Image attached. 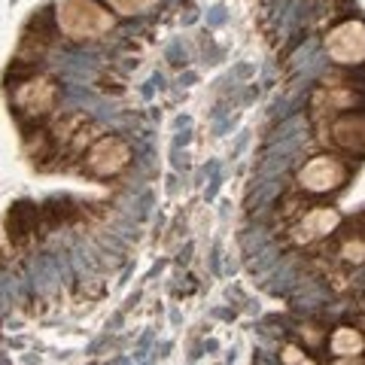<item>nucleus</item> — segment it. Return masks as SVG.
I'll list each match as a JSON object with an SVG mask.
<instances>
[{"instance_id": "1", "label": "nucleus", "mask_w": 365, "mask_h": 365, "mask_svg": "<svg viewBox=\"0 0 365 365\" xmlns=\"http://www.w3.org/2000/svg\"><path fill=\"white\" fill-rule=\"evenodd\" d=\"M61 34L73 40H98L113 31V16L95 0H61L55 9Z\"/></svg>"}, {"instance_id": "2", "label": "nucleus", "mask_w": 365, "mask_h": 365, "mask_svg": "<svg viewBox=\"0 0 365 365\" xmlns=\"http://www.w3.org/2000/svg\"><path fill=\"white\" fill-rule=\"evenodd\" d=\"M326 52L335 64H362L365 61V25L344 21L326 37Z\"/></svg>"}, {"instance_id": "3", "label": "nucleus", "mask_w": 365, "mask_h": 365, "mask_svg": "<svg viewBox=\"0 0 365 365\" xmlns=\"http://www.w3.org/2000/svg\"><path fill=\"white\" fill-rule=\"evenodd\" d=\"M344 180H347V168H344V162H341V158H335V155H317V158H311V162H307V165L299 170L302 189L317 192V195L338 189Z\"/></svg>"}, {"instance_id": "4", "label": "nucleus", "mask_w": 365, "mask_h": 365, "mask_svg": "<svg viewBox=\"0 0 365 365\" xmlns=\"http://www.w3.org/2000/svg\"><path fill=\"white\" fill-rule=\"evenodd\" d=\"M88 170L91 174H98V177H113V174H119V170L131 162V150H128V143L119 140V137H101V140L91 143V150H88Z\"/></svg>"}, {"instance_id": "5", "label": "nucleus", "mask_w": 365, "mask_h": 365, "mask_svg": "<svg viewBox=\"0 0 365 365\" xmlns=\"http://www.w3.org/2000/svg\"><path fill=\"white\" fill-rule=\"evenodd\" d=\"M16 104L21 113H28V116H46V113L55 110V104H58V88L46 76L28 79L25 86L16 88Z\"/></svg>"}, {"instance_id": "6", "label": "nucleus", "mask_w": 365, "mask_h": 365, "mask_svg": "<svg viewBox=\"0 0 365 365\" xmlns=\"http://www.w3.org/2000/svg\"><path fill=\"white\" fill-rule=\"evenodd\" d=\"M338 222H341V213L335 207H314L295 222L292 237H295V244H314L319 237L332 235L338 228Z\"/></svg>"}, {"instance_id": "7", "label": "nucleus", "mask_w": 365, "mask_h": 365, "mask_svg": "<svg viewBox=\"0 0 365 365\" xmlns=\"http://www.w3.org/2000/svg\"><path fill=\"white\" fill-rule=\"evenodd\" d=\"M332 140L347 153H365V116H344L332 122Z\"/></svg>"}, {"instance_id": "8", "label": "nucleus", "mask_w": 365, "mask_h": 365, "mask_svg": "<svg viewBox=\"0 0 365 365\" xmlns=\"http://www.w3.org/2000/svg\"><path fill=\"white\" fill-rule=\"evenodd\" d=\"M329 347H332V353L338 359H356L365 353V338L359 329H353V326H338L332 338H329Z\"/></svg>"}, {"instance_id": "9", "label": "nucleus", "mask_w": 365, "mask_h": 365, "mask_svg": "<svg viewBox=\"0 0 365 365\" xmlns=\"http://www.w3.org/2000/svg\"><path fill=\"white\" fill-rule=\"evenodd\" d=\"M107 4L116 9V13H122V16H140L150 6H155L158 0H107Z\"/></svg>"}, {"instance_id": "10", "label": "nucleus", "mask_w": 365, "mask_h": 365, "mask_svg": "<svg viewBox=\"0 0 365 365\" xmlns=\"http://www.w3.org/2000/svg\"><path fill=\"white\" fill-rule=\"evenodd\" d=\"M341 256H344L347 262H353V265H359V262H365V241H359V237L344 241V247H341Z\"/></svg>"}, {"instance_id": "11", "label": "nucleus", "mask_w": 365, "mask_h": 365, "mask_svg": "<svg viewBox=\"0 0 365 365\" xmlns=\"http://www.w3.org/2000/svg\"><path fill=\"white\" fill-rule=\"evenodd\" d=\"M283 362H287V365H311V362L302 356V350H295V347H287V350H283Z\"/></svg>"}]
</instances>
